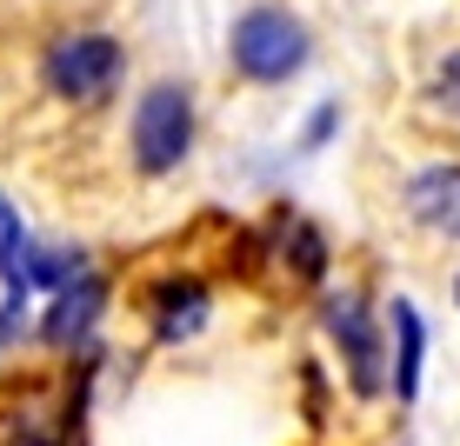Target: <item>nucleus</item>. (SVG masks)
Listing matches in <instances>:
<instances>
[{
    "instance_id": "3",
    "label": "nucleus",
    "mask_w": 460,
    "mask_h": 446,
    "mask_svg": "<svg viewBox=\"0 0 460 446\" xmlns=\"http://www.w3.org/2000/svg\"><path fill=\"white\" fill-rule=\"evenodd\" d=\"M40 81L60 93V101H101L107 87L120 81V40L114 34H67L47 47Z\"/></svg>"
},
{
    "instance_id": "12",
    "label": "nucleus",
    "mask_w": 460,
    "mask_h": 446,
    "mask_svg": "<svg viewBox=\"0 0 460 446\" xmlns=\"http://www.w3.org/2000/svg\"><path fill=\"white\" fill-rule=\"evenodd\" d=\"M334 120H341V114H334V107H321V114H314V127H307V147H321V140H327V134H334Z\"/></svg>"
},
{
    "instance_id": "8",
    "label": "nucleus",
    "mask_w": 460,
    "mask_h": 446,
    "mask_svg": "<svg viewBox=\"0 0 460 446\" xmlns=\"http://www.w3.org/2000/svg\"><path fill=\"white\" fill-rule=\"evenodd\" d=\"M101 300H107V286L101 274H81V280H67L54 293V313H47V340L54 346H74V340H87L93 320H101Z\"/></svg>"
},
{
    "instance_id": "1",
    "label": "nucleus",
    "mask_w": 460,
    "mask_h": 446,
    "mask_svg": "<svg viewBox=\"0 0 460 446\" xmlns=\"http://www.w3.org/2000/svg\"><path fill=\"white\" fill-rule=\"evenodd\" d=\"M300 60H307V27L294 13L253 7L234 21V67L247 81H288V74H300Z\"/></svg>"
},
{
    "instance_id": "5",
    "label": "nucleus",
    "mask_w": 460,
    "mask_h": 446,
    "mask_svg": "<svg viewBox=\"0 0 460 446\" xmlns=\"http://www.w3.org/2000/svg\"><path fill=\"white\" fill-rule=\"evenodd\" d=\"M327 333H334L341 354H347V380H354V393H380V346H374L367 307H360L354 293L327 300Z\"/></svg>"
},
{
    "instance_id": "11",
    "label": "nucleus",
    "mask_w": 460,
    "mask_h": 446,
    "mask_svg": "<svg viewBox=\"0 0 460 446\" xmlns=\"http://www.w3.org/2000/svg\"><path fill=\"white\" fill-rule=\"evenodd\" d=\"M440 101L460 114V54H447V67H440Z\"/></svg>"
},
{
    "instance_id": "6",
    "label": "nucleus",
    "mask_w": 460,
    "mask_h": 446,
    "mask_svg": "<svg viewBox=\"0 0 460 446\" xmlns=\"http://www.w3.org/2000/svg\"><path fill=\"white\" fill-rule=\"evenodd\" d=\"M407 214L454 240L460 233V167H420L414 180H407Z\"/></svg>"
},
{
    "instance_id": "7",
    "label": "nucleus",
    "mask_w": 460,
    "mask_h": 446,
    "mask_svg": "<svg viewBox=\"0 0 460 446\" xmlns=\"http://www.w3.org/2000/svg\"><path fill=\"white\" fill-rule=\"evenodd\" d=\"M27 233H21V214H13L7 200H0V280H7V313H0V340H13L21 333V313H27Z\"/></svg>"
},
{
    "instance_id": "4",
    "label": "nucleus",
    "mask_w": 460,
    "mask_h": 446,
    "mask_svg": "<svg viewBox=\"0 0 460 446\" xmlns=\"http://www.w3.org/2000/svg\"><path fill=\"white\" fill-rule=\"evenodd\" d=\"M74 440V400L54 393H21L13 407H0V446H67Z\"/></svg>"
},
{
    "instance_id": "10",
    "label": "nucleus",
    "mask_w": 460,
    "mask_h": 446,
    "mask_svg": "<svg viewBox=\"0 0 460 446\" xmlns=\"http://www.w3.org/2000/svg\"><path fill=\"white\" fill-rule=\"evenodd\" d=\"M394 333H401V354H394V393L414 400L420 387V354H427V327L414 313V300H394Z\"/></svg>"
},
{
    "instance_id": "2",
    "label": "nucleus",
    "mask_w": 460,
    "mask_h": 446,
    "mask_svg": "<svg viewBox=\"0 0 460 446\" xmlns=\"http://www.w3.org/2000/svg\"><path fill=\"white\" fill-rule=\"evenodd\" d=\"M187 140H194V101H187V87H173V81L147 87L140 107H134V161H140V173L181 167Z\"/></svg>"
},
{
    "instance_id": "9",
    "label": "nucleus",
    "mask_w": 460,
    "mask_h": 446,
    "mask_svg": "<svg viewBox=\"0 0 460 446\" xmlns=\"http://www.w3.org/2000/svg\"><path fill=\"white\" fill-rule=\"evenodd\" d=\"M200 320H208V286H200V280L154 286V333H161V340H187Z\"/></svg>"
},
{
    "instance_id": "13",
    "label": "nucleus",
    "mask_w": 460,
    "mask_h": 446,
    "mask_svg": "<svg viewBox=\"0 0 460 446\" xmlns=\"http://www.w3.org/2000/svg\"><path fill=\"white\" fill-rule=\"evenodd\" d=\"M454 300H460V280H454Z\"/></svg>"
}]
</instances>
